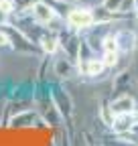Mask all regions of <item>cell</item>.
Listing matches in <instances>:
<instances>
[{
    "instance_id": "52a82bcc",
    "label": "cell",
    "mask_w": 138,
    "mask_h": 146,
    "mask_svg": "<svg viewBox=\"0 0 138 146\" xmlns=\"http://www.w3.org/2000/svg\"><path fill=\"white\" fill-rule=\"evenodd\" d=\"M59 43H61V47L65 49L67 57H75V61H77V53H79V45H81V39H79V36L67 31V33H63V35L59 36Z\"/></svg>"
},
{
    "instance_id": "e0dca14e",
    "label": "cell",
    "mask_w": 138,
    "mask_h": 146,
    "mask_svg": "<svg viewBox=\"0 0 138 146\" xmlns=\"http://www.w3.org/2000/svg\"><path fill=\"white\" fill-rule=\"evenodd\" d=\"M134 4H136V8H138V0H134Z\"/></svg>"
},
{
    "instance_id": "5b68a950",
    "label": "cell",
    "mask_w": 138,
    "mask_h": 146,
    "mask_svg": "<svg viewBox=\"0 0 138 146\" xmlns=\"http://www.w3.org/2000/svg\"><path fill=\"white\" fill-rule=\"evenodd\" d=\"M110 110L114 114H130L136 112V100L130 94H120L116 100L110 102Z\"/></svg>"
},
{
    "instance_id": "9c48e42d",
    "label": "cell",
    "mask_w": 138,
    "mask_h": 146,
    "mask_svg": "<svg viewBox=\"0 0 138 146\" xmlns=\"http://www.w3.org/2000/svg\"><path fill=\"white\" fill-rule=\"evenodd\" d=\"M102 51L104 53H120V45H118V39L114 33H106L102 36Z\"/></svg>"
},
{
    "instance_id": "8992f818",
    "label": "cell",
    "mask_w": 138,
    "mask_h": 146,
    "mask_svg": "<svg viewBox=\"0 0 138 146\" xmlns=\"http://www.w3.org/2000/svg\"><path fill=\"white\" fill-rule=\"evenodd\" d=\"M116 35V39H118V45H120V53H132L136 49V33L130 31V29H122V31H118L114 33Z\"/></svg>"
},
{
    "instance_id": "ba28073f",
    "label": "cell",
    "mask_w": 138,
    "mask_h": 146,
    "mask_svg": "<svg viewBox=\"0 0 138 146\" xmlns=\"http://www.w3.org/2000/svg\"><path fill=\"white\" fill-rule=\"evenodd\" d=\"M132 85V75L130 71H120L114 75V81H112V91L114 94H128V89Z\"/></svg>"
},
{
    "instance_id": "4fadbf2b",
    "label": "cell",
    "mask_w": 138,
    "mask_h": 146,
    "mask_svg": "<svg viewBox=\"0 0 138 146\" xmlns=\"http://www.w3.org/2000/svg\"><path fill=\"white\" fill-rule=\"evenodd\" d=\"M102 6L112 12H120V8H124V0H104Z\"/></svg>"
},
{
    "instance_id": "30bf717a",
    "label": "cell",
    "mask_w": 138,
    "mask_h": 146,
    "mask_svg": "<svg viewBox=\"0 0 138 146\" xmlns=\"http://www.w3.org/2000/svg\"><path fill=\"white\" fill-rule=\"evenodd\" d=\"M55 102H57V108H59V112L65 120L71 118V112H69V108H71V102H69V98L63 94L61 89H57V94H55Z\"/></svg>"
},
{
    "instance_id": "5bb4252c",
    "label": "cell",
    "mask_w": 138,
    "mask_h": 146,
    "mask_svg": "<svg viewBox=\"0 0 138 146\" xmlns=\"http://www.w3.org/2000/svg\"><path fill=\"white\" fill-rule=\"evenodd\" d=\"M102 59H104V63H106V67H114L120 61V53H104Z\"/></svg>"
},
{
    "instance_id": "9a60e30c",
    "label": "cell",
    "mask_w": 138,
    "mask_h": 146,
    "mask_svg": "<svg viewBox=\"0 0 138 146\" xmlns=\"http://www.w3.org/2000/svg\"><path fill=\"white\" fill-rule=\"evenodd\" d=\"M0 12L2 14H12L14 12V2L12 0H0Z\"/></svg>"
},
{
    "instance_id": "8fae6325",
    "label": "cell",
    "mask_w": 138,
    "mask_h": 146,
    "mask_svg": "<svg viewBox=\"0 0 138 146\" xmlns=\"http://www.w3.org/2000/svg\"><path fill=\"white\" fill-rule=\"evenodd\" d=\"M59 47H61V43H59L57 36H43V39H41V49H43L47 55L57 53V49H59Z\"/></svg>"
},
{
    "instance_id": "2e32d148",
    "label": "cell",
    "mask_w": 138,
    "mask_h": 146,
    "mask_svg": "<svg viewBox=\"0 0 138 146\" xmlns=\"http://www.w3.org/2000/svg\"><path fill=\"white\" fill-rule=\"evenodd\" d=\"M6 45H10V35H8V31L0 29V47H6Z\"/></svg>"
},
{
    "instance_id": "6da1fadb",
    "label": "cell",
    "mask_w": 138,
    "mask_h": 146,
    "mask_svg": "<svg viewBox=\"0 0 138 146\" xmlns=\"http://www.w3.org/2000/svg\"><path fill=\"white\" fill-rule=\"evenodd\" d=\"M67 25L71 29H92L96 25L94 10L92 8H83V6L71 8L67 12Z\"/></svg>"
},
{
    "instance_id": "ac0fdd59",
    "label": "cell",
    "mask_w": 138,
    "mask_h": 146,
    "mask_svg": "<svg viewBox=\"0 0 138 146\" xmlns=\"http://www.w3.org/2000/svg\"><path fill=\"white\" fill-rule=\"evenodd\" d=\"M136 21H138V8H136Z\"/></svg>"
},
{
    "instance_id": "3957f363",
    "label": "cell",
    "mask_w": 138,
    "mask_h": 146,
    "mask_svg": "<svg viewBox=\"0 0 138 146\" xmlns=\"http://www.w3.org/2000/svg\"><path fill=\"white\" fill-rule=\"evenodd\" d=\"M31 12L34 16V21H37L39 25H45V27H51L55 21H59V14L51 8L47 2H34L31 6Z\"/></svg>"
},
{
    "instance_id": "277c9868",
    "label": "cell",
    "mask_w": 138,
    "mask_h": 146,
    "mask_svg": "<svg viewBox=\"0 0 138 146\" xmlns=\"http://www.w3.org/2000/svg\"><path fill=\"white\" fill-rule=\"evenodd\" d=\"M136 122H138V112H130V114H114L110 128H112L116 134H128Z\"/></svg>"
},
{
    "instance_id": "7a4b0ae2",
    "label": "cell",
    "mask_w": 138,
    "mask_h": 146,
    "mask_svg": "<svg viewBox=\"0 0 138 146\" xmlns=\"http://www.w3.org/2000/svg\"><path fill=\"white\" fill-rule=\"evenodd\" d=\"M106 63L104 59H98V57H85V59H77V73L79 75H85V77H98L106 71Z\"/></svg>"
},
{
    "instance_id": "7c38bea8",
    "label": "cell",
    "mask_w": 138,
    "mask_h": 146,
    "mask_svg": "<svg viewBox=\"0 0 138 146\" xmlns=\"http://www.w3.org/2000/svg\"><path fill=\"white\" fill-rule=\"evenodd\" d=\"M55 71H57V75H61V77H71L73 75V63L69 59H57Z\"/></svg>"
}]
</instances>
